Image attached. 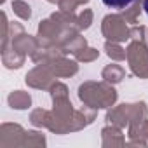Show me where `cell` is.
I'll return each instance as SVG.
<instances>
[{
    "label": "cell",
    "mask_w": 148,
    "mask_h": 148,
    "mask_svg": "<svg viewBox=\"0 0 148 148\" xmlns=\"http://www.w3.org/2000/svg\"><path fill=\"white\" fill-rule=\"evenodd\" d=\"M101 2H103L106 7H110V9L122 11V9H125V7H129L134 0H101Z\"/></svg>",
    "instance_id": "1"
},
{
    "label": "cell",
    "mask_w": 148,
    "mask_h": 148,
    "mask_svg": "<svg viewBox=\"0 0 148 148\" xmlns=\"http://www.w3.org/2000/svg\"><path fill=\"white\" fill-rule=\"evenodd\" d=\"M143 9H145V12L148 16V0H143Z\"/></svg>",
    "instance_id": "2"
}]
</instances>
